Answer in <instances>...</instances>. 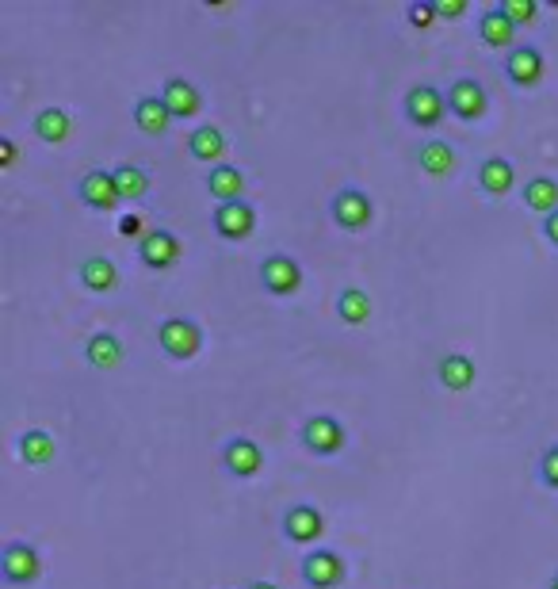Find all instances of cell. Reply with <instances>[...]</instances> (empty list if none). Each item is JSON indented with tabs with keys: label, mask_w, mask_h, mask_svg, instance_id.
Segmentation results:
<instances>
[{
	"label": "cell",
	"mask_w": 558,
	"mask_h": 589,
	"mask_svg": "<svg viewBox=\"0 0 558 589\" xmlns=\"http://www.w3.org/2000/svg\"><path fill=\"white\" fill-rule=\"evenodd\" d=\"M329 219L344 234H360L375 222V199L356 184H344L329 196Z\"/></svg>",
	"instance_id": "cell-1"
},
{
	"label": "cell",
	"mask_w": 558,
	"mask_h": 589,
	"mask_svg": "<svg viewBox=\"0 0 558 589\" xmlns=\"http://www.w3.org/2000/svg\"><path fill=\"white\" fill-rule=\"evenodd\" d=\"M157 345H161V352L169 360L188 364V360H195L203 352V326L195 318H188V314H172V318H165L157 326Z\"/></svg>",
	"instance_id": "cell-2"
},
{
	"label": "cell",
	"mask_w": 558,
	"mask_h": 589,
	"mask_svg": "<svg viewBox=\"0 0 558 589\" xmlns=\"http://www.w3.org/2000/svg\"><path fill=\"white\" fill-rule=\"evenodd\" d=\"M402 115L417 131H436L448 119V92H440L436 85H413L402 100Z\"/></svg>",
	"instance_id": "cell-3"
},
{
	"label": "cell",
	"mask_w": 558,
	"mask_h": 589,
	"mask_svg": "<svg viewBox=\"0 0 558 589\" xmlns=\"http://www.w3.org/2000/svg\"><path fill=\"white\" fill-rule=\"evenodd\" d=\"M257 280L272 299H291L306 284V272H302V264L291 253H268L257 268Z\"/></svg>",
	"instance_id": "cell-4"
},
{
	"label": "cell",
	"mask_w": 558,
	"mask_h": 589,
	"mask_svg": "<svg viewBox=\"0 0 558 589\" xmlns=\"http://www.w3.org/2000/svg\"><path fill=\"white\" fill-rule=\"evenodd\" d=\"M134 257L146 272H172L184 257V241L172 234L169 226H153L146 238L134 245Z\"/></svg>",
	"instance_id": "cell-5"
},
{
	"label": "cell",
	"mask_w": 558,
	"mask_h": 589,
	"mask_svg": "<svg viewBox=\"0 0 558 589\" xmlns=\"http://www.w3.org/2000/svg\"><path fill=\"white\" fill-rule=\"evenodd\" d=\"M0 578L8 586H35L43 578V555L27 540H8L0 547Z\"/></svg>",
	"instance_id": "cell-6"
},
{
	"label": "cell",
	"mask_w": 558,
	"mask_h": 589,
	"mask_svg": "<svg viewBox=\"0 0 558 589\" xmlns=\"http://www.w3.org/2000/svg\"><path fill=\"white\" fill-rule=\"evenodd\" d=\"M299 440H302V448H306L310 456L329 459V456H337V452H344V444H348V429H344L341 417L314 414V417H306V421H302Z\"/></svg>",
	"instance_id": "cell-7"
},
{
	"label": "cell",
	"mask_w": 558,
	"mask_h": 589,
	"mask_svg": "<svg viewBox=\"0 0 558 589\" xmlns=\"http://www.w3.org/2000/svg\"><path fill=\"white\" fill-rule=\"evenodd\" d=\"M279 532H283V540H287V544L314 547L325 536V513L310 502L287 505V509H283V517H279Z\"/></svg>",
	"instance_id": "cell-8"
},
{
	"label": "cell",
	"mask_w": 558,
	"mask_h": 589,
	"mask_svg": "<svg viewBox=\"0 0 558 589\" xmlns=\"http://www.w3.org/2000/svg\"><path fill=\"white\" fill-rule=\"evenodd\" d=\"M501 73H505V81L513 88L528 92V88L543 85V77H547V58H543V50H539L536 43H520L516 50L505 54Z\"/></svg>",
	"instance_id": "cell-9"
},
{
	"label": "cell",
	"mask_w": 558,
	"mask_h": 589,
	"mask_svg": "<svg viewBox=\"0 0 558 589\" xmlns=\"http://www.w3.org/2000/svg\"><path fill=\"white\" fill-rule=\"evenodd\" d=\"M490 111V92L478 77H455L448 88V115L459 123H482Z\"/></svg>",
	"instance_id": "cell-10"
},
{
	"label": "cell",
	"mask_w": 558,
	"mask_h": 589,
	"mask_svg": "<svg viewBox=\"0 0 558 589\" xmlns=\"http://www.w3.org/2000/svg\"><path fill=\"white\" fill-rule=\"evenodd\" d=\"M299 574L310 589H337L344 578H348V567H344L341 551H333V547H314V551L302 555Z\"/></svg>",
	"instance_id": "cell-11"
},
{
	"label": "cell",
	"mask_w": 558,
	"mask_h": 589,
	"mask_svg": "<svg viewBox=\"0 0 558 589\" xmlns=\"http://www.w3.org/2000/svg\"><path fill=\"white\" fill-rule=\"evenodd\" d=\"M211 230L222 241H245L257 234V207L237 199V203H218L211 215Z\"/></svg>",
	"instance_id": "cell-12"
},
{
	"label": "cell",
	"mask_w": 558,
	"mask_h": 589,
	"mask_svg": "<svg viewBox=\"0 0 558 589\" xmlns=\"http://www.w3.org/2000/svg\"><path fill=\"white\" fill-rule=\"evenodd\" d=\"M218 463L234 479H257L264 471V448L253 437H230L218 452Z\"/></svg>",
	"instance_id": "cell-13"
},
{
	"label": "cell",
	"mask_w": 558,
	"mask_h": 589,
	"mask_svg": "<svg viewBox=\"0 0 558 589\" xmlns=\"http://www.w3.org/2000/svg\"><path fill=\"white\" fill-rule=\"evenodd\" d=\"M77 203L88 207V211H115L123 196H119V184H115V173L111 169H88L81 180H77Z\"/></svg>",
	"instance_id": "cell-14"
},
{
	"label": "cell",
	"mask_w": 558,
	"mask_h": 589,
	"mask_svg": "<svg viewBox=\"0 0 558 589\" xmlns=\"http://www.w3.org/2000/svg\"><path fill=\"white\" fill-rule=\"evenodd\" d=\"M474 180H478V192L486 199H501L516 188V165L509 157H501V153H490V157L478 161Z\"/></svg>",
	"instance_id": "cell-15"
},
{
	"label": "cell",
	"mask_w": 558,
	"mask_h": 589,
	"mask_svg": "<svg viewBox=\"0 0 558 589\" xmlns=\"http://www.w3.org/2000/svg\"><path fill=\"white\" fill-rule=\"evenodd\" d=\"M413 161H417V169L429 176V180H448L455 173V165H459V153L444 138H425L417 146V153H413Z\"/></svg>",
	"instance_id": "cell-16"
},
{
	"label": "cell",
	"mask_w": 558,
	"mask_h": 589,
	"mask_svg": "<svg viewBox=\"0 0 558 589\" xmlns=\"http://www.w3.org/2000/svg\"><path fill=\"white\" fill-rule=\"evenodd\" d=\"M161 100H165V108H169L172 119H184V123L203 111V92H199L188 77H169V81L161 85Z\"/></svg>",
	"instance_id": "cell-17"
},
{
	"label": "cell",
	"mask_w": 558,
	"mask_h": 589,
	"mask_svg": "<svg viewBox=\"0 0 558 589\" xmlns=\"http://www.w3.org/2000/svg\"><path fill=\"white\" fill-rule=\"evenodd\" d=\"M134 127L142 134H150V138H161V134H169V127L176 123L165 108V100H161V92H146V96H138L134 100Z\"/></svg>",
	"instance_id": "cell-18"
},
{
	"label": "cell",
	"mask_w": 558,
	"mask_h": 589,
	"mask_svg": "<svg viewBox=\"0 0 558 589\" xmlns=\"http://www.w3.org/2000/svg\"><path fill=\"white\" fill-rule=\"evenodd\" d=\"M478 43L486 46V50H516V27L509 20H505V12L501 8H486L482 16H478Z\"/></svg>",
	"instance_id": "cell-19"
},
{
	"label": "cell",
	"mask_w": 558,
	"mask_h": 589,
	"mask_svg": "<svg viewBox=\"0 0 558 589\" xmlns=\"http://www.w3.org/2000/svg\"><path fill=\"white\" fill-rule=\"evenodd\" d=\"M85 364L96 371H115L123 360H127V349H123V341L108 333V329H100V333H92L85 341Z\"/></svg>",
	"instance_id": "cell-20"
},
{
	"label": "cell",
	"mask_w": 558,
	"mask_h": 589,
	"mask_svg": "<svg viewBox=\"0 0 558 589\" xmlns=\"http://www.w3.org/2000/svg\"><path fill=\"white\" fill-rule=\"evenodd\" d=\"M77 276H81V287L85 291H92V295H111L115 287H119V268H115V261L111 257H104V253H92V257H85L81 261V268H77Z\"/></svg>",
	"instance_id": "cell-21"
},
{
	"label": "cell",
	"mask_w": 558,
	"mask_h": 589,
	"mask_svg": "<svg viewBox=\"0 0 558 589\" xmlns=\"http://www.w3.org/2000/svg\"><path fill=\"white\" fill-rule=\"evenodd\" d=\"M436 379H440V387L451 394H463L474 387V379H478V368H474L471 356H463V352H448L440 364H436Z\"/></svg>",
	"instance_id": "cell-22"
},
{
	"label": "cell",
	"mask_w": 558,
	"mask_h": 589,
	"mask_svg": "<svg viewBox=\"0 0 558 589\" xmlns=\"http://www.w3.org/2000/svg\"><path fill=\"white\" fill-rule=\"evenodd\" d=\"M188 153L203 165H222L226 161V134L218 131L215 123H199L192 134H188Z\"/></svg>",
	"instance_id": "cell-23"
},
{
	"label": "cell",
	"mask_w": 558,
	"mask_h": 589,
	"mask_svg": "<svg viewBox=\"0 0 558 589\" xmlns=\"http://www.w3.org/2000/svg\"><path fill=\"white\" fill-rule=\"evenodd\" d=\"M207 192L215 203H237L245 199V173L230 161H222L215 169H207Z\"/></svg>",
	"instance_id": "cell-24"
},
{
	"label": "cell",
	"mask_w": 558,
	"mask_h": 589,
	"mask_svg": "<svg viewBox=\"0 0 558 589\" xmlns=\"http://www.w3.org/2000/svg\"><path fill=\"white\" fill-rule=\"evenodd\" d=\"M16 452L27 467H46L50 459L58 456V440L50 429H23L20 440H16Z\"/></svg>",
	"instance_id": "cell-25"
},
{
	"label": "cell",
	"mask_w": 558,
	"mask_h": 589,
	"mask_svg": "<svg viewBox=\"0 0 558 589\" xmlns=\"http://www.w3.org/2000/svg\"><path fill=\"white\" fill-rule=\"evenodd\" d=\"M520 199H524L528 211H536L539 219H547V215H555L558 211V180L543 173L532 176V180L520 188Z\"/></svg>",
	"instance_id": "cell-26"
},
{
	"label": "cell",
	"mask_w": 558,
	"mask_h": 589,
	"mask_svg": "<svg viewBox=\"0 0 558 589\" xmlns=\"http://www.w3.org/2000/svg\"><path fill=\"white\" fill-rule=\"evenodd\" d=\"M31 131H35V138L46 142V146H62L65 138H69V131H73V119H69V111L65 108H43L31 119Z\"/></svg>",
	"instance_id": "cell-27"
},
{
	"label": "cell",
	"mask_w": 558,
	"mask_h": 589,
	"mask_svg": "<svg viewBox=\"0 0 558 589\" xmlns=\"http://www.w3.org/2000/svg\"><path fill=\"white\" fill-rule=\"evenodd\" d=\"M337 318H341L344 326H367V318H371V295H367L364 287H344L341 295H337Z\"/></svg>",
	"instance_id": "cell-28"
},
{
	"label": "cell",
	"mask_w": 558,
	"mask_h": 589,
	"mask_svg": "<svg viewBox=\"0 0 558 589\" xmlns=\"http://www.w3.org/2000/svg\"><path fill=\"white\" fill-rule=\"evenodd\" d=\"M115 173V184H119V196L123 203H138V199L150 196V173L146 169H138V165H115L111 169Z\"/></svg>",
	"instance_id": "cell-29"
},
{
	"label": "cell",
	"mask_w": 558,
	"mask_h": 589,
	"mask_svg": "<svg viewBox=\"0 0 558 589\" xmlns=\"http://www.w3.org/2000/svg\"><path fill=\"white\" fill-rule=\"evenodd\" d=\"M497 8L505 12V20L513 23L516 31H520V27H528V23H536V16H539L536 0H501Z\"/></svg>",
	"instance_id": "cell-30"
},
{
	"label": "cell",
	"mask_w": 558,
	"mask_h": 589,
	"mask_svg": "<svg viewBox=\"0 0 558 589\" xmlns=\"http://www.w3.org/2000/svg\"><path fill=\"white\" fill-rule=\"evenodd\" d=\"M536 482L543 490H558V444L543 448L536 459Z\"/></svg>",
	"instance_id": "cell-31"
},
{
	"label": "cell",
	"mask_w": 558,
	"mask_h": 589,
	"mask_svg": "<svg viewBox=\"0 0 558 589\" xmlns=\"http://www.w3.org/2000/svg\"><path fill=\"white\" fill-rule=\"evenodd\" d=\"M436 20H440L436 0H413V4H406V23L413 31H429Z\"/></svg>",
	"instance_id": "cell-32"
},
{
	"label": "cell",
	"mask_w": 558,
	"mask_h": 589,
	"mask_svg": "<svg viewBox=\"0 0 558 589\" xmlns=\"http://www.w3.org/2000/svg\"><path fill=\"white\" fill-rule=\"evenodd\" d=\"M20 161V146L12 134H0V169H12Z\"/></svg>",
	"instance_id": "cell-33"
},
{
	"label": "cell",
	"mask_w": 558,
	"mask_h": 589,
	"mask_svg": "<svg viewBox=\"0 0 558 589\" xmlns=\"http://www.w3.org/2000/svg\"><path fill=\"white\" fill-rule=\"evenodd\" d=\"M440 20H463L467 16V0H436Z\"/></svg>",
	"instance_id": "cell-34"
},
{
	"label": "cell",
	"mask_w": 558,
	"mask_h": 589,
	"mask_svg": "<svg viewBox=\"0 0 558 589\" xmlns=\"http://www.w3.org/2000/svg\"><path fill=\"white\" fill-rule=\"evenodd\" d=\"M119 238H134V245L146 238V234H142V215H123V219H119Z\"/></svg>",
	"instance_id": "cell-35"
},
{
	"label": "cell",
	"mask_w": 558,
	"mask_h": 589,
	"mask_svg": "<svg viewBox=\"0 0 558 589\" xmlns=\"http://www.w3.org/2000/svg\"><path fill=\"white\" fill-rule=\"evenodd\" d=\"M539 234H543L547 245H555L558 249V211L555 215H547V219H539Z\"/></svg>",
	"instance_id": "cell-36"
},
{
	"label": "cell",
	"mask_w": 558,
	"mask_h": 589,
	"mask_svg": "<svg viewBox=\"0 0 558 589\" xmlns=\"http://www.w3.org/2000/svg\"><path fill=\"white\" fill-rule=\"evenodd\" d=\"M245 589H279V586L276 582H260L257 578V582H245Z\"/></svg>",
	"instance_id": "cell-37"
},
{
	"label": "cell",
	"mask_w": 558,
	"mask_h": 589,
	"mask_svg": "<svg viewBox=\"0 0 558 589\" xmlns=\"http://www.w3.org/2000/svg\"><path fill=\"white\" fill-rule=\"evenodd\" d=\"M547 589H558V570L551 574V582H547Z\"/></svg>",
	"instance_id": "cell-38"
}]
</instances>
